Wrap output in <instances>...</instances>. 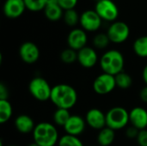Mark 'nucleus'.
I'll return each mask as SVG.
<instances>
[{"mask_svg": "<svg viewBox=\"0 0 147 146\" xmlns=\"http://www.w3.org/2000/svg\"><path fill=\"white\" fill-rule=\"evenodd\" d=\"M59 146H84L83 142L76 136L65 134L59 138L58 142Z\"/></svg>", "mask_w": 147, "mask_h": 146, "instance_id": "obj_25", "label": "nucleus"}, {"mask_svg": "<svg viewBox=\"0 0 147 146\" xmlns=\"http://www.w3.org/2000/svg\"><path fill=\"white\" fill-rule=\"evenodd\" d=\"M60 59L62 60L63 63L66 65H71L78 61V52L70 47L66 48L61 52Z\"/></svg>", "mask_w": 147, "mask_h": 146, "instance_id": "obj_24", "label": "nucleus"}, {"mask_svg": "<svg viewBox=\"0 0 147 146\" xmlns=\"http://www.w3.org/2000/svg\"><path fill=\"white\" fill-rule=\"evenodd\" d=\"M95 10L102 20L107 22H115L119 15V9L112 0H101L97 2Z\"/></svg>", "mask_w": 147, "mask_h": 146, "instance_id": "obj_7", "label": "nucleus"}, {"mask_svg": "<svg viewBox=\"0 0 147 146\" xmlns=\"http://www.w3.org/2000/svg\"><path fill=\"white\" fill-rule=\"evenodd\" d=\"M102 18L96 10L88 9L80 15V24L84 31L95 32L97 31L102 25Z\"/></svg>", "mask_w": 147, "mask_h": 146, "instance_id": "obj_9", "label": "nucleus"}, {"mask_svg": "<svg viewBox=\"0 0 147 146\" xmlns=\"http://www.w3.org/2000/svg\"><path fill=\"white\" fill-rule=\"evenodd\" d=\"M142 77H143V80H144L145 83L147 85V65L144 67V69H143V71H142Z\"/></svg>", "mask_w": 147, "mask_h": 146, "instance_id": "obj_34", "label": "nucleus"}, {"mask_svg": "<svg viewBox=\"0 0 147 146\" xmlns=\"http://www.w3.org/2000/svg\"><path fill=\"white\" fill-rule=\"evenodd\" d=\"M136 140L140 146H147V129L140 131Z\"/></svg>", "mask_w": 147, "mask_h": 146, "instance_id": "obj_30", "label": "nucleus"}, {"mask_svg": "<svg viewBox=\"0 0 147 146\" xmlns=\"http://www.w3.org/2000/svg\"><path fill=\"white\" fill-rule=\"evenodd\" d=\"M115 77L116 86L119 87L120 89H127L130 88L133 84V78L127 72L121 71V73L117 74Z\"/></svg>", "mask_w": 147, "mask_h": 146, "instance_id": "obj_23", "label": "nucleus"}, {"mask_svg": "<svg viewBox=\"0 0 147 146\" xmlns=\"http://www.w3.org/2000/svg\"><path fill=\"white\" fill-rule=\"evenodd\" d=\"M129 121L138 130H144L147 127V110L141 107H135L129 112Z\"/></svg>", "mask_w": 147, "mask_h": 146, "instance_id": "obj_16", "label": "nucleus"}, {"mask_svg": "<svg viewBox=\"0 0 147 146\" xmlns=\"http://www.w3.org/2000/svg\"><path fill=\"white\" fill-rule=\"evenodd\" d=\"M28 146H40V145H38L36 143H34H34H31L30 145H28Z\"/></svg>", "mask_w": 147, "mask_h": 146, "instance_id": "obj_36", "label": "nucleus"}, {"mask_svg": "<svg viewBox=\"0 0 147 146\" xmlns=\"http://www.w3.org/2000/svg\"><path fill=\"white\" fill-rule=\"evenodd\" d=\"M91 146H100V145H91Z\"/></svg>", "mask_w": 147, "mask_h": 146, "instance_id": "obj_39", "label": "nucleus"}, {"mask_svg": "<svg viewBox=\"0 0 147 146\" xmlns=\"http://www.w3.org/2000/svg\"><path fill=\"white\" fill-rule=\"evenodd\" d=\"M129 122V112L122 107H114L106 114V126L114 131L123 129Z\"/></svg>", "mask_w": 147, "mask_h": 146, "instance_id": "obj_4", "label": "nucleus"}, {"mask_svg": "<svg viewBox=\"0 0 147 146\" xmlns=\"http://www.w3.org/2000/svg\"><path fill=\"white\" fill-rule=\"evenodd\" d=\"M44 13L48 20L57 22L64 15V9L59 3H47V6L44 9Z\"/></svg>", "mask_w": 147, "mask_h": 146, "instance_id": "obj_18", "label": "nucleus"}, {"mask_svg": "<svg viewBox=\"0 0 147 146\" xmlns=\"http://www.w3.org/2000/svg\"><path fill=\"white\" fill-rule=\"evenodd\" d=\"M12 105L8 100H0V123L4 124L9 121L12 116Z\"/></svg>", "mask_w": 147, "mask_h": 146, "instance_id": "obj_20", "label": "nucleus"}, {"mask_svg": "<svg viewBox=\"0 0 147 146\" xmlns=\"http://www.w3.org/2000/svg\"><path fill=\"white\" fill-rule=\"evenodd\" d=\"M139 133H140V130H138L137 128H135L134 126H130L127 129L126 131V136L128 138V139H137L138 135H139Z\"/></svg>", "mask_w": 147, "mask_h": 146, "instance_id": "obj_31", "label": "nucleus"}, {"mask_svg": "<svg viewBox=\"0 0 147 146\" xmlns=\"http://www.w3.org/2000/svg\"><path fill=\"white\" fill-rule=\"evenodd\" d=\"M63 17H64V21H65V24L70 27L75 26L80 21V16L78 15V12L74 9L65 10Z\"/></svg>", "mask_w": 147, "mask_h": 146, "instance_id": "obj_26", "label": "nucleus"}, {"mask_svg": "<svg viewBox=\"0 0 147 146\" xmlns=\"http://www.w3.org/2000/svg\"><path fill=\"white\" fill-rule=\"evenodd\" d=\"M78 61L84 68H92L98 61V55L94 48L85 46L78 52Z\"/></svg>", "mask_w": 147, "mask_h": 146, "instance_id": "obj_14", "label": "nucleus"}, {"mask_svg": "<svg viewBox=\"0 0 147 146\" xmlns=\"http://www.w3.org/2000/svg\"><path fill=\"white\" fill-rule=\"evenodd\" d=\"M71 114L68 109L64 108H57V110L53 114V121L59 126H65L66 122L71 117Z\"/></svg>", "mask_w": 147, "mask_h": 146, "instance_id": "obj_22", "label": "nucleus"}, {"mask_svg": "<svg viewBox=\"0 0 147 146\" xmlns=\"http://www.w3.org/2000/svg\"><path fill=\"white\" fill-rule=\"evenodd\" d=\"M50 100L57 108L69 110L76 105L78 93L72 86L66 83H59L53 87Z\"/></svg>", "mask_w": 147, "mask_h": 146, "instance_id": "obj_1", "label": "nucleus"}, {"mask_svg": "<svg viewBox=\"0 0 147 146\" xmlns=\"http://www.w3.org/2000/svg\"><path fill=\"white\" fill-rule=\"evenodd\" d=\"M124 65V56L118 50H109L105 52L100 59V66L102 71L113 76H116L123 71Z\"/></svg>", "mask_w": 147, "mask_h": 146, "instance_id": "obj_3", "label": "nucleus"}, {"mask_svg": "<svg viewBox=\"0 0 147 146\" xmlns=\"http://www.w3.org/2000/svg\"><path fill=\"white\" fill-rule=\"evenodd\" d=\"M47 3H59L58 0H47Z\"/></svg>", "mask_w": 147, "mask_h": 146, "instance_id": "obj_35", "label": "nucleus"}, {"mask_svg": "<svg viewBox=\"0 0 147 146\" xmlns=\"http://www.w3.org/2000/svg\"><path fill=\"white\" fill-rule=\"evenodd\" d=\"M26 9L24 0H6L3 4V14L10 19L20 17Z\"/></svg>", "mask_w": 147, "mask_h": 146, "instance_id": "obj_13", "label": "nucleus"}, {"mask_svg": "<svg viewBox=\"0 0 147 146\" xmlns=\"http://www.w3.org/2000/svg\"><path fill=\"white\" fill-rule=\"evenodd\" d=\"M95 1H96V3H97V2H99V1H101V0H95Z\"/></svg>", "mask_w": 147, "mask_h": 146, "instance_id": "obj_37", "label": "nucleus"}, {"mask_svg": "<svg viewBox=\"0 0 147 146\" xmlns=\"http://www.w3.org/2000/svg\"><path fill=\"white\" fill-rule=\"evenodd\" d=\"M86 121L80 115H71L70 119L64 126V130L66 134L72 136H79L82 134L85 129Z\"/></svg>", "mask_w": 147, "mask_h": 146, "instance_id": "obj_15", "label": "nucleus"}, {"mask_svg": "<svg viewBox=\"0 0 147 146\" xmlns=\"http://www.w3.org/2000/svg\"><path fill=\"white\" fill-rule=\"evenodd\" d=\"M134 52L140 58H147V35L139 37L134 43Z\"/></svg>", "mask_w": 147, "mask_h": 146, "instance_id": "obj_21", "label": "nucleus"}, {"mask_svg": "<svg viewBox=\"0 0 147 146\" xmlns=\"http://www.w3.org/2000/svg\"><path fill=\"white\" fill-rule=\"evenodd\" d=\"M52 89L49 83L41 77H34L28 84V89L31 96L40 102L50 100Z\"/></svg>", "mask_w": 147, "mask_h": 146, "instance_id": "obj_5", "label": "nucleus"}, {"mask_svg": "<svg viewBox=\"0 0 147 146\" xmlns=\"http://www.w3.org/2000/svg\"><path fill=\"white\" fill-rule=\"evenodd\" d=\"M32 133L34 142L40 146H54L59 140L56 126L49 122L37 124Z\"/></svg>", "mask_w": 147, "mask_h": 146, "instance_id": "obj_2", "label": "nucleus"}, {"mask_svg": "<svg viewBox=\"0 0 147 146\" xmlns=\"http://www.w3.org/2000/svg\"><path fill=\"white\" fill-rule=\"evenodd\" d=\"M140 99L142 100V102L147 103V85H146L144 88H142V89L140 90Z\"/></svg>", "mask_w": 147, "mask_h": 146, "instance_id": "obj_33", "label": "nucleus"}, {"mask_svg": "<svg viewBox=\"0 0 147 146\" xmlns=\"http://www.w3.org/2000/svg\"><path fill=\"white\" fill-rule=\"evenodd\" d=\"M107 34L111 42L115 44H121L128 39L130 28L126 22L115 21L109 26Z\"/></svg>", "mask_w": 147, "mask_h": 146, "instance_id": "obj_6", "label": "nucleus"}, {"mask_svg": "<svg viewBox=\"0 0 147 146\" xmlns=\"http://www.w3.org/2000/svg\"><path fill=\"white\" fill-rule=\"evenodd\" d=\"M9 146H18V145H9Z\"/></svg>", "mask_w": 147, "mask_h": 146, "instance_id": "obj_38", "label": "nucleus"}, {"mask_svg": "<svg viewBox=\"0 0 147 146\" xmlns=\"http://www.w3.org/2000/svg\"><path fill=\"white\" fill-rule=\"evenodd\" d=\"M115 77L104 72L97 76L93 82V89L98 95L109 94L115 89Z\"/></svg>", "mask_w": 147, "mask_h": 146, "instance_id": "obj_8", "label": "nucleus"}, {"mask_svg": "<svg viewBox=\"0 0 147 146\" xmlns=\"http://www.w3.org/2000/svg\"><path fill=\"white\" fill-rule=\"evenodd\" d=\"M115 139V131L106 126L99 131L97 135V142L100 146H109L113 144Z\"/></svg>", "mask_w": 147, "mask_h": 146, "instance_id": "obj_19", "label": "nucleus"}, {"mask_svg": "<svg viewBox=\"0 0 147 146\" xmlns=\"http://www.w3.org/2000/svg\"><path fill=\"white\" fill-rule=\"evenodd\" d=\"M109 42L111 41L107 34H102V33L97 34L93 39V45L96 48L98 49L106 48L109 46Z\"/></svg>", "mask_w": 147, "mask_h": 146, "instance_id": "obj_28", "label": "nucleus"}, {"mask_svg": "<svg viewBox=\"0 0 147 146\" xmlns=\"http://www.w3.org/2000/svg\"><path fill=\"white\" fill-rule=\"evenodd\" d=\"M78 0H58V3L59 6L64 10L72 9L76 7Z\"/></svg>", "mask_w": 147, "mask_h": 146, "instance_id": "obj_29", "label": "nucleus"}, {"mask_svg": "<svg viewBox=\"0 0 147 146\" xmlns=\"http://www.w3.org/2000/svg\"><path fill=\"white\" fill-rule=\"evenodd\" d=\"M87 40L86 32L82 28L72 29L67 36V44L69 47L77 52L86 46Z\"/></svg>", "mask_w": 147, "mask_h": 146, "instance_id": "obj_11", "label": "nucleus"}, {"mask_svg": "<svg viewBox=\"0 0 147 146\" xmlns=\"http://www.w3.org/2000/svg\"><path fill=\"white\" fill-rule=\"evenodd\" d=\"M35 124L33 119L27 114H21L15 120V126L16 130L22 134H28L34 132Z\"/></svg>", "mask_w": 147, "mask_h": 146, "instance_id": "obj_17", "label": "nucleus"}, {"mask_svg": "<svg viewBox=\"0 0 147 146\" xmlns=\"http://www.w3.org/2000/svg\"><path fill=\"white\" fill-rule=\"evenodd\" d=\"M26 9L33 12L44 10L47 6V0H24Z\"/></svg>", "mask_w": 147, "mask_h": 146, "instance_id": "obj_27", "label": "nucleus"}, {"mask_svg": "<svg viewBox=\"0 0 147 146\" xmlns=\"http://www.w3.org/2000/svg\"><path fill=\"white\" fill-rule=\"evenodd\" d=\"M86 124L95 130H102L106 127V114L98 108L90 109L85 115Z\"/></svg>", "mask_w": 147, "mask_h": 146, "instance_id": "obj_12", "label": "nucleus"}, {"mask_svg": "<svg viewBox=\"0 0 147 146\" xmlns=\"http://www.w3.org/2000/svg\"><path fill=\"white\" fill-rule=\"evenodd\" d=\"M9 96V91L7 89V86L3 83H0V100H8Z\"/></svg>", "mask_w": 147, "mask_h": 146, "instance_id": "obj_32", "label": "nucleus"}, {"mask_svg": "<svg viewBox=\"0 0 147 146\" xmlns=\"http://www.w3.org/2000/svg\"><path fill=\"white\" fill-rule=\"evenodd\" d=\"M19 55L24 63L32 65L39 59L40 49L34 42L26 41L21 45L19 48Z\"/></svg>", "mask_w": 147, "mask_h": 146, "instance_id": "obj_10", "label": "nucleus"}]
</instances>
